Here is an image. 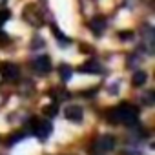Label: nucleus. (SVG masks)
Wrapping results in <instances>:
<instances>
[{
    "instance_id": "20e7f679",
    "label": "nucleus",
    "mask_w": 155,
    "mask_h": 155,
    "mask_svg": "<svg viewBox=\"0 0 155 155\" xmlns=\"http://www.w3.org/2000/svg\"><path fill=\"white\" fill-rule=\"evenodd\" d=\"M18 75H20V69L17 64L13 62H2L0 64V77H2L4 81H17L18 79Z\"/></svg>"
},
{
    "instance_id": "a211bd4d",
    "label": "nucleus",
    "mask_w": 155,
    "mask_h": 155,
    "mask_svg": "<svg viewBox=\"0 0 155 155\" xmlns=\"http://www.w3.org/2000/svg\"><path fill=\"white\" fill-rule=\"evenodd\" d=\"M144 104L153 106V91H150V93H146V95H144Z\"/></svg>"
},
{
    "instance_id": "f3484780",
    "label": "nucleus",
    "mask_w": 155,
    "mask_h": 155,
    "mask_svg": "<svg viewBox=\"0 0 155 155\" xmlns=\"http://www.w3.org/2000/svg\"><path fill=\"white\" fill-rule=\"evenodd\" d=\"M131 37H133L131 31H120V33H119V38H120V40H130Z\"/></svg>"
},
{
    "instance_id": "9b49d317",
    "label": "nucleus",
    "mask_w": 155,
    "mask_h": 155,
    "mask_svg": "<svg viewBox=\"0 0 155 155\" xmlns=\"http://www.w3.org/2000/svg\"><path fill=\"white\" fill-rule=\"evenodd\" d=\"M146 81H148V75L144 71H135L133 73V79H131V84L133 86H142Z\"/></svg>"
},
{
    "instance_id": "2eb2a0df",
    "label": "nucleus",
    "mask_w": 155,
    "mask_h": 155,
    "mask_svg": "<svg viewBox=\"0 0 155 155\" xmlns=\"http://www.w3.org/2000/svg\"><path fill=\"white\" fill-rule=\"evenodd\" d=\"M26 137V133H13L9 139H8V146H13L15 142H18V140H22Z\"/></svg>"
},
{
    "instance_id": "ddd939ff",
    "label": "nucleus",
    "mask_w": 155,
    "mask_h": 155,
    "mask_svg": "<svg viewBox=\"0 0 155 155\" xmlns=\"http://www.w3.org/2000/svg\"><path fill=\"white\" fill-rule=\"evenodd\" d=\"M51 29H53V33H55V37H57V40H58V42H64V46H68V44H69V38H68L64 33H60V31L57 29V26H53Z\"/></svg>"
},
{
    "instance_id": "f03ea898",
    "label": "nucleus",
    "mask_w": 155,
    "mask_h": 155,
    "mask_svg": "<svg viewBox=\"0 0 155 155\" xmlns=\"http://www.w3.org/2000/svg\"><path fill=\"white\" fill-rule=\"evenodd\" d=\"M29 126H31V133L35 137H38L40 140H46L51 135V130H53V126L48 119H33L29 122Z\"/></svg>"
},
{
    "instance_id": "4468645a",
    "label": "nucleus",
    "mask_w": 155,
    "mask_h": 155,
    "mask_svg": "<svg viewBox=\"0 0 155 155\" xmlns=\"http://www.w3.org/2000/svg\"><path fill=\"white\" fill-rule=\"evenodd\" d=\"M57 113H58V106L57 104H49V106L44 108V115H48V117H55Z\"/></svg>"
},
{
    "instance_id": "6e6552de",
    "label": "nucleus",
    "mask_w": 155,
    "mask_h": 155,
    "mask_svg": "<svg viewBox=\"0 0 155 155\" xmlns=\"http://www.w3.org/2000/svg\"><path fill=\"white\" fill-rule=\"evenodd\" d=\"M64 115H66V119L71 120V122H81V120H82V108L77 106V104H71V106H68V108L64 110Z\"/></svg>"
},
{
    "instance_id": "aec40b11",
    "label": "nucleus",
    "mask_w": 155,
    "mask_h": 155,
    "mask_svg": "<svg viewBox=\"0 0 155 155\" xmlns=\"http://www.w3.org/2000/svg\"><path fill=\"white\" fill-rule=\"evenodd\" d=\"M40 46H42V38H38V37H37V40H35V42H31V48H40Z\"/></svg>"
},
{
    "instance_id": "9d476101",
    "label": "nucleus",
    "mask_w": 155,
    "mask_h": 155,
    "mask_svg": "<svg viewBox=\"0 0 155 155\" xmlns=\"http://www.w3.org/2000/svg\"><path fill=\"white\" fill-rule=\"evenodd\" d=\"M144 48L146 53L153 55V26H144Z\"/></svg>"
},
{
    "instance_id": "1a4fd4ad",
    "label": "nucleus",
    "mask_w": 155,
    "mask_h": 155,
    "mask_svg": "<svg viewBox=\"0 0 155 155\" xmlns=\"http://www.w3.org/2000/svg\"><path fill=\"white\" fill-rule=\"evenodd\" d=\"M79 71H81V73H93V75H101V73H102V66H101L97 60H90V62L82 64V66L79 68Z\"/></svg>"
},
{
    "instance_id": "f8f14e48",
    "label": "nucleus",
    "mask_w": 155,
    "mask_h": 155,
    "mask_svg": "<svg viewBox=\"0 0 155 155\" xmlns=\"http://www.w3.org/2000/svg\"><path fill=\"white\" fill-rule=\"evenodd\" d=\"M58 73H60V79H62L64 82H68V81L71 79V75H73V69H71L68 64H62V66L58 68Z\"/></svg>"
},
{
    "instance_id": "7ed1b4c3",
    "label": "nucleus",
    "mask_w": 155,
    "mask_h": 155,
    "mask_svg": "<svg viewBox=\"0 0 155 155\" xmlns=\"http://www.w3.org/2000/svg\"><path fill=\"white\" fill-rule=\"evenodd\" d=\"M22 17H24V20L28 22V24H31V26H44V17H42V13H40V9L37 8V6H26V9H24V13H22Z\"/></svg>"
},
{
    "instance_id": "f257e3e1",
    "label": "nucleus",
    "mask_w": 155,
    "mask_h": 155,
    "mask_svg": "<svg viewBox=\"0 0 155 155\" xmlns=\"http://www.w3.org/2000/svg\"><path fill=\"white\" fill-rule=\"evenodd\" d=\"M137 117H139V110L137 106L130 104V102H122L120 106L117 108H111L106 111V119L113 124H135L137 122Z\"/></svg>"
},
{
    "instance_id": "dca6fc26",
    "label": "nucleus",
    "mask_w": 155,
    "mask_h": 155,
    "mask_svg": "<svg viewBox=\"0 0 155 155\" xmlns=\"http://www.w3.org/2000/svg\"><path fill=\"white\" fill-rule=\"evenodd\" d=\"M9 17H11L9 9H0V26H4V22H6Z\"/></svg>"
},
{
    "instance_id": "0eeeda50",
    "label": "nucleus",
    "mask_w": 155,
    "mask_h": 155,
    "mask_svg": "<svg viewBox=\"0 0 155 155\" xmlns=\"http://www.w3.org/2000/svg\"><path fill=\"white\" fill-rule=\"evenodd\" d=\"M33 69H35L37 73H40V75L49 73V71H51V60H49V57H46V55L37 57V58L33 60Z\"/></svg>"
},
{
    "instance_id": "423d86ee",
    "label": "nucleus",
    "mask_w": 155,
    "mask_h": 155,
    "mask_svg": "<svg viewBox=\"0 0 155 155\" xmlns=\"http://www.w3.org/2000/svg\"><path fill=\"white\" fill-rule=\"evenodd\" d=\"M106 26H108V20H106V17H102V15L93 17V18L90 20V24H88V28H90V29H91L97 37H101V35L104 33Z\"/></svg>"
},
{
    "instance_id": "6ab92c4d",
    "label": "nucleus",
    "mask_w": 155,
    "mask_h": 155,
    "mask_svg": "<svg viewBox=\"0 0 155 155\" xmlns=\"http://www.w3.org/2000/svg\"><path fill=\"white\" fill-rule=\"evenodd\" d=\"M0 42H9V38H8V35L2 31V29H0Z\"/></svg>"
},
{
    "instance_id": "39448f33",
    "label": "nucleus",
    "mask_w": 155,
    "mask_h": 155,
    "mask_svg": "<svg viewBox=\"0 0 155 155\" xmlns=\"http://www.w3.org/2000/svg\"><path fill=\"white\" fill-rule=\"evenodd\" d=\"M115 148V139L111 135H102L93 142V151H111Z\"/></svg>"
}]
</instances>
